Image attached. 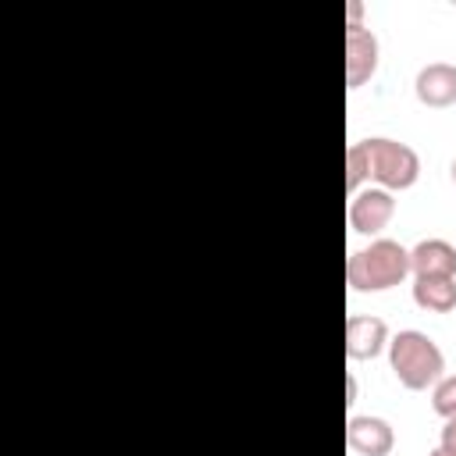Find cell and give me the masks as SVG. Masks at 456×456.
<instances>
[{
    "mask_svg": "<svg viewBox=\"0 0 456 456\" xmlns=\"http://www.w3.org/2000/svg\"><path fill=\"white\" fill-rule=\"evenodd\" d=\"M360 142H363V153H367V164H370V182L378 189L403 192L420 178V157L410 142H399V139H388V135H370V139H360Z\"/></svg>",
    "mask_w": 456,
    "mask_h": 456,
    "instance_id": "obj_3",
    "label": "cell"
},
{
    "mask_svg": "<svg viewBox=\"0 0 456 456\" xmlns=\"http://www.w3.org/2000/svg\"><path fill=\"white\" fill-rule=\"evenodd\" d=\"M353 403H356V378L349 374L346 378V406H353Z\"/></svg>",
    "mask_w": 456,
    "mask_h": 456,
    "instance_id": "obj_14",
    "label": "cell"
},
{
    "mask_svg": "<svg viewBox=\"0 0 456 456\" xmlns=\"http://www.w3.org/2000/svg\"><path fill=\"white\" fill-rule=\"evenodd\" d=\"M428 456H456V452H449V449H445V445H438V449H431V452H428Z\"/></svg>",
    "mask_w": 456,
    "mask_h": 456,
    "instance_id": "obj_16",
    "label": "cell"
},
{
    "mask_svg": "<svg viewBox=\"0 0 456 456\" xmlns=\"http://www.w3.org/2000/svg\"><path fill=\"white\" fill-rule=\"evenodd\" d=\"M431 406L438 417H456V374H445L438 378V385L431 388Z\"/></svg>",
    "mask_w": 456,
    "mask_h": 456,
    "instance_id": "obj_12",
    "label": "cell"
},
{
    "mask_svg": "<svg viewBox=\"0 0 456 456\" xmlns=\"http://www.w3.org/2000/svg\"><path fill=\"white\" fill-rule=\"evenodd\" d=\"M413 303L431 314L456 310V278H413Z\"/></svg>",
    "mask_w": 456,
    "mask_h": 456,
    "instance_id": "obj_10",
    "label": "cell"
},
{
    "mask_svg": "<svg viewBox=\"0 0 456 456\" xmlns=\"http://www.w3.org/2000/svg\"><path fill=\"white\" fill-rule=\"evenodd\" d=\"M438 445H445L449 452H456V417H449V420H445V428H442V438H438Z\"/></svg>",
    "mask_w": 456,
    "mask_h": 456,
    "instance_id": "obj_13",
    "label": "cell"
},
{
    "mask_svg": "<svg viewBox=\"0 0 456 456\" xmlns=\"http://www.w3.org/2000/svg\"><path fill=\"white\" fill-rule=\"evenodd\" d=\"M410 249L395 239H374L367 249H353L346 260V281L353 292H385L406 281Z\"/></svg>",
    "mask_w": 456,
    "mask_h": 456,
    "instance_id": "obj_2",
    "label": "cell"
},
{
    "mask_svg": "<svg viewBox=\"0 0 456 456\" xmlns=\"http://www.w3.org/2000/svg\"><path fill=\"white\" fill-rule=\"evenodd\" d=\"M346 445L356 456H388L395 449V431L385 417L370 413H353L346 420Z\"/></svg>",
    "mask_w": 456,
    "mask_h": 456,
    "instance_id": "obj_6",
    "label": "cell"
},
{
    "mask_svg": "<svg viewBox=\"0 0 456 456\" xmlns=\"http://www.w3.org/2000/svg\"><path fill=\"white\" fill-rule=\"evenodd\" d=\"M413 278H456V246L445 239H420L410 249Z\"/></svg>",
    "mask_w": 456,
    "mask_h": 456,
    "instance_id": "obj_9",
    "label": "cell"
},
{
    "mask_svg": "<svg viewBox=\"0 0 456 456\" xmlns=\"http://www.w3.org/2000/svg\"><path fill=\"white\" fill-rule=\"evenodd\" d=\"M449 171H452V182H456V157H452V167Z\"/></svg>",
    "mask_w": 456,
    "mask_h": 456,
    "instance_id": "obj_17",
    "label": "cell"
},
{
    "mask_svg": "<svg viewBox=\"0 0 456 456\" xmlns=\"http://www.w3.org/2000/svg\"><path fill=\"white\" fill-rule=\"evenodd\" d=\"M381 61V43L367 25H346V86L360 89L374 78Z\"/></svg>",
    "mask_w": 456,
    "mask_h": 456,
    "instance_id": "obj_4",
    "label": "cell"
},
{
    "mask_svg": "<svg viewBox=\"0 0 456 456\" xmlns=\"http://www.w3.org/2000/svg\"><path fill=\"white\" fill-rule=\"evenodd\" d=\"M388 349V324L378 314H349L346 317V356L374 360Z\"/></svg>",
    "mask_w": 456,
    "mask_h": 456,
    "instance_id": "obj_7",
    "label": "cell"
},
{
    "mask_svg": "<svg viewBox=\"0 0 456 456\" xmlns=\"http://www.w3.org/2000/svg\"><path fill=\"white\" fill-rule=\"evenodd\" d=\"M363 182H370V164H367L363 142H353V146L346 150V189H349V196L360 192Z\"/></svg>",
    "mask_w": 456,
    "mask_h": 456,
    "instance_id": "obj_11",
    "label": "cell"
},
{
    "mask_svg": "<svg viewBox=\"0 0 456 456\" xmlns=\"http://www.w3.org/2000/svg\"><path fill=\"white\" fill-rule=\"evenodd\" d=\"M392 217H395V196L388 189L367 185V189L353 192V200H349V228L356 235H378L381 228H388Z\"/></svg>",
    "mask_w": 456,
    "mask_h": 456,
    "instance_id": "obj_5",
    "label": "cell"
},
{
    "mask_svg": "<svg viewBox=\"0 0 456 456\" xmlns=\"http://www.w3.org/2000/svg\"><path fill=\"white\" fill-rule=\"evenodd\" d=\"M360 11H363V4L360 0H349V25H360Z\"/></svg>",
    "mask_w": 456,
    "mask_h": 456,
    "instance_id": "obj_15",
    "label": "cell"
},
{
    "mask_svg": "<svg viewBox=\"0 0 456 456\" xmlns=\"http://www.w3.org/2000/svg\"><path fill=\"white\" fill-rule=\"evenodd\" d=\"M388 367L399 378L403 388L410 392H424L435 388L438 378H445V353L438 349V342L417 328H403L388 338Z\"/></svg>",
    "mask_w": 456,
    "mask_h": 456,
    "instance_id": "obj_1",
    "label": "cell"
},
{
    "mask_svg": "<svg viewBox=\"0 0 456 456\" xmlns=\"http://www.w3.org/2000/svg\"><path fill=\"white\" fill-rule=\"evenodd\" d=\"M413 93L424 107H452L456 103V64L449 61H431L417 71Z\"/></svg>",
    "mask_w": 456,
    "mask_h": 456,
    "instance_id": "obj_8",
    "label": "cell"
}]
</instances>
